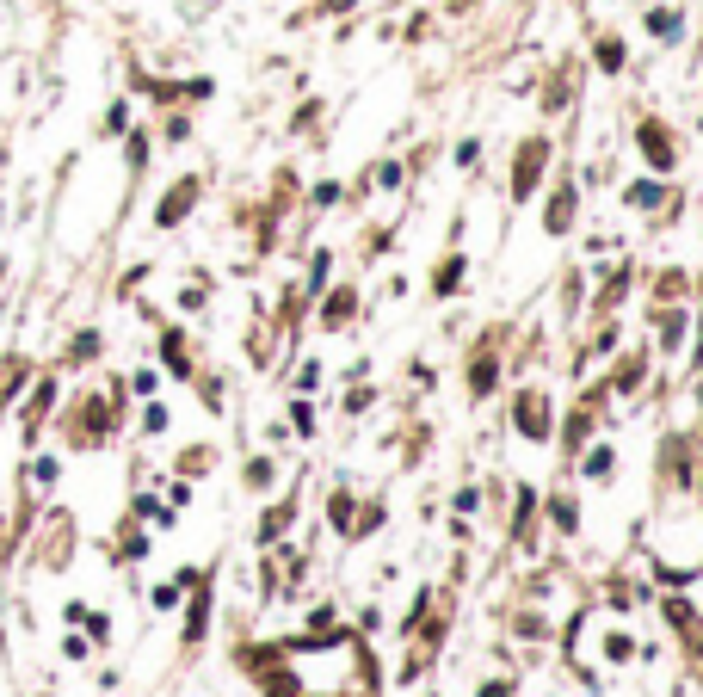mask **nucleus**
Here are the masks:
<instances>
[{
  "instance_id": "obj_3",
  "label": "nucleus",
  "mask_w": 703,
  "mask_h": 697,
  "mask_svg": "<svg viewBox=\"0 0 703 697\" xmlns=\"http://www.w3.org/2000/svg\"><path fill=\"white\" fill-rule=\"evenodd\" d=\"M192 198H198V179H179V192H167V204H161L155 216H161V223L173 229V223H179V216H185V210H192Z\"/></svg>"
},
{
  "instance_id": "obj_13",
  "label": "nucleus",
  "mask_w": 703,
  "mask_h": 697,
  "mask_svg": "<svg viewBox=\"0 0 703 697\" xmlns=\"http://www.w3.org/2000/svg\"><path fill=\"white\" fill-rule=\"evenodd\" d=\"M327 7H346V0H327Z\"/></svg>"
},
{
  "instance_id": "obj_4",
  "label": "nucleus",
  "mask_w": 703,
  "mask_h": 697,
  "mask_svg": "<svg viewBox=\"0 0 703 697\" xmlns=\"http://www.w3.org/2000/svg\"><path fill=\"white\" fill-rule=\"evenodd\" d=\"M642 155H648L654 167H673V142H666L660 124H642Z\"/></svg>"
},
{
  "instance_id": "obj_8",
  "label": "nucleus",
  "mask_w": 703,
  "mask_h": 697,
  "mask_svg": "<svg viewBox=\"0 0 703 697\" xmlns=\"http://www.w3.org/2000/svg\"><path fill=\"white\" fill-rule=\"evenodd\" d=\"M284 525H290V506H278V512H266V525H259V537H266V543H272V537H278Z\"/></svg>"
},
{
  "instance_id": "obj_9",
  "label": "nucleus",
  "mask_w": 703,
  "mask_h": 697,
  "mask_svg": "<svg viewBox=\"0 0 703 697\" xmlns=\"http://www.w3.org/2000/svg\"><path fill=\"white\" fill-rule=\"evenodd\" d=\"M469 389H475V395H488V389H494V358H481V364H475V383H469Z\"/></svg>"
},
{
  "instance_id": "obj_5",
  "label": "nucleus",
  "mask_w": 703,
  "mask_h": 697,
  "mask_svg": "<svg viewBox=\"0 0 703 697\" xmlns=\"http://www.w3.org/2000/svg\"><path fill=\"white\" fill-rule=\"evenodd\" d=\"M204 623H210V593L198 586V599H192V617H185V642H198V636H204Z\"/></svg>"
},
{
  "instance_id": "obj_10",
  "label": "nucleus",
  "mask_w": 703,
  "mask_h": 697,
  "mask_svg": "<svg viewBox=\"0 0 703 697\" xmlns=\"http://www.w3.org/2000/svg\"><path fill=\"white\" fill-rule=\"evenodd\" d=\"M266 697H296V679H290V673H272V685H266Z\"/></svg>"
},
{
  "instance_id": "obj_2",
  "label": "nucleus",
  "mask_w": 703,
  "mask_h": 697,
  "mask_svg": "<svg viewBox=\"0 0 703 697\" xmlns=\"http://www.w3.org/2000/svg\"><path fill=\"white\" fill-rule=\"evenodd\" d=\"M518 426H525V438H549V401L543 395H518Z\"/></svg>"
},
{
  "instance_id": "obj_6",
  "label": "nucleus",
  "mask_w": 703,
  "mask_h": 697,
  "mask_svg": "<svg viewBox=\"0 0 703 697\" xmlns=\"http://www.w3.org/2000/svg\"><path fill=\"white\" fill-rule=\"evenodd\" d=\"M568 216H574V192H555V204H549V235H562Z\"/></svg>"
},
{
  "instance_id": "obj_1",
  "label": "nucleus",
  "mask_w": 703,
  "mask_h": 697,
  "mask_svg": "<svg viewBox=\"0 0 703 697\" xmlns=\"http://www.w3.org/2000/svg\"><path fill=\"white\" fill-rule=\"evenodd\" d=\"M543 161H549V142H525V155H518V167H512V192H518V198H531V192H537Z\"/></svg>"
},
{
  "instance_id": "obj_12",
  "label": "nucleus",
  "mask_w": 703,
  "mask_h": 697,
  "mask_svg": "<svg viewBox=\"0 0 703 697\" xmlns=\"http://www.w3.org/2000/svg\"><path fill=\"white\" fill-rule=\"evenodd\" d=\"M599 62L605 68H623V44H599Z\"/></svg>"
},
{
  "instance_id": "obj_7",
  "label": "nucleus",
  "mask_w": 703,
  "mask_h": 697,
  "mask_svg": "<svg viewBox=\"0 0 703 697\" xmlns=\"http://www.w3.org/2000/svg\"><path fill=\"white\" fill-rule=\"evenodd\" d=\"M549 519L562 525V531H574V525H580V512H574V500H549Z\"/></svg>"
},
{
  "instance_id": "obj_11",
  "label": "nucleus",
  "mask_w": 703,
  "mask_h": 697,
  "mask_svg": "<svg viewBox=\"0 0 703 697\" xmlns=\"http://www.w3.org/2000/svg\"><path fill=\"white\" fill-rule=\"evenodd\" d=\"M457 278H463V260H451V266L438 272V290H457Z\"/></svg>"
}]
</instances>
